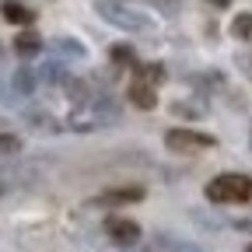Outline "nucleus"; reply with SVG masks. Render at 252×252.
I'll return each instance as SVG.
<instances>
[{"instance_id":"obj_1","label":"nucleus","mask_w":252,"mask_h":252,"mask_svg":"<svg viewBox=\"0 0 252 252\" xmlns=\"http://www.w3.org/2000/svg\"><path fill=\"white\" fill-rule=\"evenodd\" d=\"M123 116L119 102L109 98V94H94V98H88L84 105H77L70 116H67V126L74 133H94L102 130V126H116Z\"/></svg>"},{"instance_id":"obj_2","label":"nucleus","mask_w":252,"mask_h":252,"mask_svg":"<svg viewBox=\"0 0 252 252\" xmlns=\"http://www.w3.org/2000/svg\"><path fill=\"white\" fill-rule=\"evenodd\" d=\"M207 200L210 203H249L252 200V179L242 172H224L207 182Z\"/></svg>"},{"instance_id":"obj_3","label":"nucleus","mask_w":252,"mask_h":252,"mask_svg":"<svg viewBox=\"0 0 252 252\" xmlns=\"http://www.w3.org/2000/svg\"><path fill=\"white\" fill-rule=\"evenodd\" d=\"M94 11H98L105 21H112L116 28H126V32H151V18L137 7H130L126 0H94Z\"/></svg>"},{"instance_id":"obj_4","label":"nucleus","mask_w":252,"mask_h":252,"mask_svg":"<svg viewBox=\"0 0 252 252\" xmlns=\"http://www.w3.org/2000/svg\"><path fill=\"white\" fill-rule=\"evenodd\" d=\"M165 147L175 151V154H193V151L214 147V137L210 133H196V130H168L165 133Z\"/></svg>"},{"instance_id":"obj_5","label":"nucleus","mask_w":252,"mask_h":252,"mask_svg":"<svg viewBox=\"0 0 252 252\" xmlns=\"http://www.w3.org/2000/svg\"><path fill=\"white\" fill-rule=\"evenodd\" d=\"M144 200V189L140 186H119V189H105V193L91 196V207H126V203H140Z\"/></svg>"},{"instance_id":"obj_6","label":"nucleus","mask_w":252,"mask_h":252,"mask_svg":"<svg viewBox=\"0 0 252 252\" xmlns=\"http://www.w3.org/2000/svg\"><path fill=\"white\" fill-rule=\"evenodd\" d=\"M105 231H109V238H112L116 245H123V249H130V245L140 242V224H137V220H126V217H109V220H105Z\"/></svg>"},{"instance_id":"obj_7","label":"nucleus","mask_w":252,"mask_h":252,"mask_svg":"<svg viewBox=\"0 0 252 252\" xmlns=\"http://www.w3.org/2000/svg\"><path fill=\"white\" fill-rule=\"evenodd\" d=\"M126 98H130V105H137V109H154L158 105V91L147 84V81H133L130 84V91H126Z\"/></svg>"},{"instance_id":"obj_8","label":"nucleus","mask_w":252,"mask_h":252,"mask_svg":"<svg viewBox=\"0 0 252 252\" xmlns=\"http://www.w3.org/2000/svg\"><path fill=\"white\" fill-rule=\"evenodd\" d=\"M0 14H4V21H11V25H32L35 21V11L25 7L21 0H4V4H0Z\"/></svg>"},{"instance_id":"obj_9","label":"nucleus","mask_w":252,"mask_h":252,"mask_svg":"<svg viewBox=\"0 0 252 252\" xmlns=\"http://www.w3.org/2000/svg\"><path fill=\"white\" fill-rule=\"evenodd\" d=\"M53 53H56V60H84V56H88L84 42H77V39H70V35H60V39L53 42Z\"/></svg>"},{"instance_id":"obj_10","label":"nucleus","mask_w":252,"mask_h":252,"mask_svg":"<svg viewBox=\"0 0 252 252\" xmlns=\"http://www.w3.org/2000/svg\"><path fill=\"white\" fill-rule=\"evenodd\" d=\"M14 53L18 56H39L42 53V39H39V32H32V28H25V32H18V39H14Z\"/></svg>"},{"instance_id":"obj_11","label":"nucleus","mask_w":252,"mask_h":252,"mask_svg":"<svg viewBox=\"0 0 252 252\" xmlns=\"http://www.w3.org/2000/svg\"><path fill=\"white\" fill-rule=\"evenodd\" d=\"M25 123L32 126V130H42V133H60V123L46 109H25Z\"/></svg>"},{"instance_id":"obj_12","label":"nucleus","mask_w":252,"mask_h":252,"mask_svg":"<svg viewBox=\"0 0 252 252\" xmlns=\"http://www.w3.org/2000/svg\"><path fill=\"white\" fill-rule=\"evenodd\" d=\"M46 84H53V88H67V81L74 77V74H67V67H63V60H49L46 67H42V74H39Z\"/></svg>"},{"instance_id":"obj_13","label":"nucleus","mask_w":252,"mask_h":252,"mask_svg":"<svg viewBox=\"0 0 252 252\" xmlns=\"http://www.w3.org/2000/svg\"><path fill=\"white\" fill-rule=\"evenodd\" d=\"M11 88H14L18 94H32V91L39 88V74L32 70V67H18L14 77H11Z\"/></svg>"},{"instance_id":"obj_14","label":"nucleus","mask_w":252,"mask_h":252,"mask_svg":"<svg viewBox=\"0 0 252 252\" xmlns=\"http://www.w3.org/2000/svg\"><path fill=\"white\" fill-rule=\"evenodd\" d=\"M137 74H140V81H147L151 88H158V84L168 77L165 63H137Z\"/></svg>"},{"instance_id":"obj_15","label":"nucleus","mask_w":252,"mask_h":252,"mask_svg":"<svg viewBox=\"0 0 252 252\" xmlns=\"http://www.w3.org/2000/svg\"><path fill=\"white\" fill-rule=\"evenodd\" d=\"M109 60H112L116 70H123V67H137V53H133V46H112Z\"/></svg>"},{"instance_id":"obj_16","label":"nucleus","mask_w":252,"mask_h":252,"mask_svg":"<svg viewBox=\"0 0 252 252\" xmlns=\"http://www.w3.org/2000/svg\"><path fill=\"white\" fill-rule=\"evenodd\" d=\"M231 35L242 39V42H252V11H245L231 21Z\"/></svg>"},{"instance_id":"obj_17","label":"nucleus","mask_w":252,"mask_h":252,"mask_svg":"<svg viewBox=\"0 0 252 252\" xmlns=\"http://www.w3.org/2000/svg\"><path fill=\"white\" fill-rule=\"evenodd\" d=\"M168 109H172V116H182V119H200V116L207 112V109L196 105V102H172Z\"/></svg>"},{"instance_id":"obj_18","label":"nucleus","mask_w":252,"mask_h":252,"mask_svg":"<svg viewBox=\"0 0 252 252\" xmlns=\"http://www.w3.org/2000/svg\"><path fill=\"white\" fill-rule=\"evenodd\" d=\"M0 154H21V137L18 133H0Z\"/></svg>"},{"instance_id":"obj_19","label":"nucleus","mask_w":252,"mask_h":252,"mask_svg":"<svg viewBox=\"0 0 252 252\" xmlns=\"http://www.w3.org/2000/svg\"><path fill=\"white\" fill-rule=\"evenodd\" d=\"M168 252H203L196 242H168Z\"/></svg>"},{"instance_id":"obj_20","label":"nucleus","mask_w":252,"mask_h":252,"mask_svg":"<svg viewBox=\"0 0 252 252\" xmlns=\"http://www.w3.org/2000/svg\"><path fill=\"white\" fill-rule=\"evenodd\" d=\"M235 63H238V67H242V70L249 74V81H252V56H245V53H238V56H235Z\"/></svg>"},{"instance_id":"obj_21","label":"nucleus","mask_w":252,"mask_h":252,"mask_svg":"<svg viewBox=\"0 0 252 252\" xmlns=\"http://www.w3.org/2000/svg\"><path fill=\"white\" fill-rule=\"evenodd\" d=\"M235 228H238V231H245V235H252V220H238Z\"/></svg>"},{"instance_id":"obj_22","label":"nucleus","mask_w":252,"mask_h":252,"mask_svg":"<svg viewBox=\"0 0 252 252\" xmlns=\"http://www.w3.org/2000/svg\"><path fill=\"white\" fill-rule=\"evenodd\" d=\"M214 7H231V0H210Z\"/></svg>"},{"instance_id":"obj_23","label":"nucleus","mask_w":252,"mask_h":252,"mask_svg":"<svg viewBox=\"0 0 252 252\" xmlns=\"http://www.w3.org/2000/svg\"><path fill=\"white\" fill-rule=\"evenodd\" d=\"M0 63H4V46H0Z\"/></svg>"},{"instance_id":"obj_24","label":"nucleus","mask_w":252,"mask_h":252,"mask_svg":"<svg viewBox=\"0 0 252 252\" xmlns=\"http://www.w3.org/2000/svg\"><path fill=\"white\" fill-rule=\"evenodd\" d=\"M249 252H252V245H249Z\"/></svg>"},{"instance_id":"obj_25","label":"nucleus","mask_w":252,"mask_h":252,"mask_svg":"<svg viewBox=\"0 0 252 252\" xmlns=\"http://www.w3.org/2000/svg\"><path fill=\"white\" fill-rule=\"evenodd\" d=\"M144 252H147V249H144Z\"/></svg>"}]
</instances>
